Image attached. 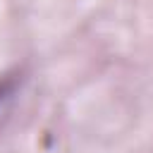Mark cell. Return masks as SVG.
Masks as SVG:
<instances>
[{"label": "cell", "mask_w": 153, "mask_h": 153, "mask_svg": "<svg viewBox=\"0 0 153 153\" xmlns=\"http://www.w3.org/2000/svg\"><path fill=\"white\" fill-rule=\"evenodd\" d=\"M17 86H19V79H17L14 74H7V76L0 79V108H2V103H7V100L14 96Z\"/></svg>", "instance_id": "cell-1"}]
</instances>
